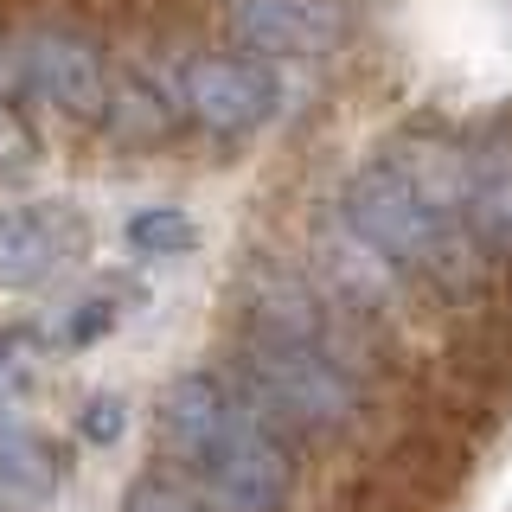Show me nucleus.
<instances>
[{
  "instance_id": "nucleus-9",
  "label": "nucleus",
  "mask_w": 512,
  "mask_h": 512,
  "mask_svg": "<svg viewBox=\"0 0 512 512\" xmlns=\"http://www.w3.org/2000/svg\"><path fill=\"white\" fill-rule=\"evenodd\" d=\"M468 218H474L480 237L512 244V148L487 154V160L468 173Z\"/></svg>"
},
{
  "instance_id": "nucleus-6",
  "label": "nucleus",
  "mask_w": 512,
  "mask_h": 512,
  "mask_svg": "<svg viewBox=\"0 0 512 512\" xmlns=\"http://www.w3.org/2000/svg\"><path fill=\"white\" fill-rule=\"evenodd\" d=\"M186 103L205 128L250 135L282 109V84L256 58H192L186 64Z\"/></svg>"
},
{
  "instance_id": "nucleus-11",
  "label": "nucleus",
  "mask_w": 512,
  "mask_h": 512,
  "mask_svg": "<svg viewBox=\"0 0 512 512\" xmlns=\"http://www.w3.org/2000/svg\"><path fill=\"white\" fill-rule=\"evenodd\" d=\"M122 512H205L199 500H192L186 487H173V480H135L128 487V500H122Z\"/></svg>"
},
{
  "instance_id": "nucleus-1",
  "label": "nucleus",
  "mask_w": 512,
  "mask_h": 512,
  "mask_svg": "<svg viewBox=\"0 0 512 512\" xmlns=\"http://www.w3.org/2000/svg\"><path fill=\"white\" fill-rule=\"evenodd\" d=\"M160 436L199 474L212 512H282L288 500V448L237 391L186 372L160 397Z\"/></svg>"
},
{
  "instance_id": "nucleus-5",
  "label": "nucleus",
  "mask_w": 512,
  "mask_h": 512,
  "mask_svg": "<svg viewBox=\"0 0 512 512\" xmlns=\"http://www.w3.org/2000/svg\"><path fill=\"white\" fill-rule=\"evenodd\" d=\"M231 39L250 58H327L346 13L333 0H231Z\"/></svg>"
},
{
  "instance_id": "nucleus-3",
  "label": "nucleus",
  "mask_w": 512,
  "mask_h": 512,
  "mask_svg": "<svg viewBox=\"0 0 512 512\" xmlns=\"http://www.w3.org/2000/svg\"><path fill=\"white\" fill-rule=\"evenodd\" d=\"M340 224L352 244H365L378 263H397V269H436L448 244H455V218L436 199H423L391 160H378V167L346 180Z\"/></svg>"
},
{
  "instance_id": "nucleus-14",
  "label": "nucleus",
  "mask_w": 512,
  "mask_h": 512,
  "mask_svg": "<svg viewBox=\"0 0 512 512\" xmlns=\"http://www.w3.org/2000/svg\"><path fill=\"white\" fill-rule=\"evenodd\" d=\"M32 154H39V141L20 128L13 109H0V180H7V173H20V167H32Z\"/></svg>"
},
{
  "instance_id": "nucleus-7",
  "label": "nucleus",
  "mask_w": 512,
  "mask_h": 512,
  "mask_svg": "<svg viewBox=\"0 0 512 512\" xmlns=\"http://www.w3.org/2000/svg\"><path fill=\"white\" fill-rule=\"evenodd\" d=\"M26 84L64 116H103L109 103V71L96 58V45L71 39V32H39L26 39Z\"/></svg>"
},
{
  "instance_id": "nucleus-4",
  "label": "nucleus",
  "mask_w": 512,
  "mask_h": 512,
  "mask_svg": "<svg viewBox=\"0 0 512 512\" xmlns=\"http://www.w3.org/2000/svg\"><path fill=\"white\" fill-rule=\"evenodd\" d=\"M90 256V218L71 199H32L0 212V288H45Z\"/></svg>"
},
{
  "instance_id": "nucleus-13",
  "label": "nucleus",
  "mask_w": 512,
  "mask_h": 512,
  "mask_svg": "<svg viewBox=\"0 0 512 512\" xmlns=\"http://www.w3.org/2000/svg\"><path fill=\"white\" fill-rule=\"evenodd\" d=\"M122 423H128V404H122V397H90V404L77 410V436L96 442V448L116 442V436H122Z\"/></svg>"
},
{
  "instance_id": "nucleus-10",
  "label": "nucleus",
  "mask_w": 512,
  "mask_h": 512,
  "mask_svg": "<svg viewBox=\"0 0 512 512\" xmlns=\"http://www.w3.org/2000/svg\"><path fill=\"white\" fill-rule=\"evenodd\" d=\"M122 237H128L135 256H186V250H199V224H192L180 205H141V212H128Z\"/></svg>"
},
{
  "instance_id": "nucleus-8",
  "label": "nucleus",
  "mask_w": 512,
  "mask_h": 512,
  "mask_svg": "<svg viewBox=\"0 0 512 512\" xmlns=\"http://www.w3.org/2000/svg\"><path fill=\"white\" fill-rule=\"evenodd\" d=\"M0 493L20 506H45L58 493V455L39 429L0 416Z\"/></svg>"
},
{
  "instance_id": "nucleus-2",
  "label": "nucleus",
  "mask_w": 512,
  "mask_h": 512,
  "mask_svg": "<svg viewBox=\"0 0 512 512\" xmlns=\"http://www.w3.org/2000/svg\"><path fill=\"white\" fill-rule=\"evenodd\" d=\"M244 404L269 429H340L352 416V378L314 333H256L244 352Z\"/></svg>"
},
{
  "instance_id": "nucleus-12",
  "label": "nucleus",
  "mask_w": 512,
  "mask_h": 512,
  "mask_svg": "<svg viewBox=\"0 0 512 512\" xmlns=\"http://www.w3.org/2000/svg\"><path fill=\"white\" fill-rule=\"evenodd\" d=\"M116 314H122V308H116L109 295H90V301H77V308H71V327H64V346H96L109 327H116Z\"/></svg>"
}]
</instances>
